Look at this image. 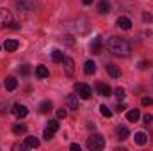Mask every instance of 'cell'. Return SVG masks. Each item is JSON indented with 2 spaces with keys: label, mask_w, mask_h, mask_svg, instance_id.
<instances>
[{
  "label": "cell",
  "mask_w": 153,
  "mask_h": 151,
  "mask_svg": "<svg viewBox=\"0 0 153 151\" xmlns=\"http://www.w3.org/2000/svg\"><path fill=\"white\" fill-rule=\"evenodd\" d=\"M105 48H107L109 52H112L114 55H119V57H128L130 52H132L130 44H128L125 39L116 38V36H111V38L105 39Z\"/></svg>",
  "instance_id": "1"
},
{
  "label": "cell",
  "mask_w": 153,
  "mask_h": 151,
  "mask_svg": "<svg viewBox=\"0 0 153 151\" xmlns=\"http://www.w3.org/2000/svg\"><path fill=\"white\" fill-rule=\"evenodd\" d=\"M85 146H87V150H91V151L103 150V148H105V137L94 133V135H91V137L85 141Z\"/></svg>",
  "instance_id": "2"
},
{
  "label": "cell",
  "mask_w": 153,
  "mask_h": 151,
  "mask_svg": "<svg viewBox=\"0 0 153 151\" xmlns=\"http://www.w3.org/2000/svg\"><path fill=\"white\" fill-rule=\"evenodd\" d=\"M11 23H13V14H11V11L0 7V29H7V27H11Z\"/></svg>",
  "instance_id": "3"
},
{
  "label": "cell",
  "mask_w": 153,
  "mask_h": 151,
  "mask_svg": "<svg viewBox=\"0 0 153 151\" xmlns=\"http://www.w3.org/2000/svg\"><path fill=\"white\" fill-rule=\"evenodd\" d=\"M14 2L18 11H23V13H32L36 9V0H14Z\"/></svg>",
  "instance_id": "4"
},
{
  "label": "cell",
  "mask_w": 153,
  "mask_h": 151,
  "mask_svg": "<svg viewBox=\"0 0 153 151\" xmlns=\"http://www.w3.org/2000/svg\"><path fill=\"white\" fill-rule=\"evenodd\" d=\"M75 91L76 94H78V98H82V100H87V98H91V87L87 85V84H82V82H78L75 84Z\"/></svg>",
  "instance_id": "5"
},
{
  "label": "cell",
  "mask_w": 153,
  "mask_h": 151,
  "mask_svg": "<svg viewBox=\"0 0 153 151\" xmlns=\"http://www.w3.org/2000/svg\"><path fill=\"white\" fill-rule=\"evenodd\" d=\"M11 112L14 114L18 119H23V117H27L29 109H27L25 105H22V103H14V105H13V109H11Z\"/></svg>",
  "instance_id": "6"
},
{
  "label": "cell",
  "mask_w": 153,
  "mask_h": 151,
  "mask_svg": "<svg viewBox=\"0 0 153 151\" xmlns=\"http://www.w3.org/2000/svg\"><path fill=\"white\" fill-rule=\"evenodd\" d=\"M96 93L100 94V96H111L112 94V89H111V85L109 84H103V82H98L96 84Z\"/></svg>",
  "instance_id": "7"
},
{
  "label": "cell",
  "mask_w": 153,
  "mask_h": 151,
  "mask_svg": "<svg viewBox=\"0 0 153 151\" xmlns=\"http://www.w3.org/2000/svg\"><path fill=\"white\" fill-rule=\"evenodd\" d=\"M62 62H64V71H66V75L71 78L73 73H75V62H73V59H71V57H64Z\"/></svg>",
  "instance_id": "8"
},
{
  "label": "cell",
  "mask_w": 153,
  "mask_h": 151,
  "mask_svg": "<svg viewBox=\"0 0 153 151\" xmlns=\"http://www.w3.org/2000/svg\"><path fill=\"white\" fill-rule=\"evenodd\" d=\"M116 25H117L119 29H123V30H130V29H132V20L126 18V16H119L117 21H116Z\"/></svg>",
  "instance_id": "9"
},
{
  "label": "cell",
  "mask_w": 153,
  "mask_h": 151,
  "mask_svg": "<svg viewBox=\"0 0 153 151\" xmlns=\"http://www.w3.org/2000/svg\"><path fill=\"white\" fill-rule=\"evenodd\" d=\"M2 46H4V50H5V52H16V50H18V46H20V43H18L16 39H5Z\"/></svg>",
  "instance_id": "10"
},
{
  "label": "cell",
  "mask_w": 153,
  "mask_h": 151,
  "mask_svg": "<svg viewBox=\"0 0 153 151\" xmlns=\"http://www.w3.org/2000/svg\"><path fill=\"white\" fill-rule=\"evenodd\" d=\"M66 103H68V109L76 110V109H78V96H76V94H68Z\"/></svg>",
  "instance_id": "11"
},
{
  "label": "cell",
  "mask_w": 153,
  "mask_h": 151,
  "mask_svg": "<svg viewBox=\"0 0 153 151\" xmlns=\"http://www.w3.org/2000/svg\"><path fill=\"white\" fill-rule=\"evenodd\" d=\"M98 13H100V14L111 13V2H109V0H100V2H98Z\"/></svg>",
  "instance_id": "12"
},
{
  "label": "cell",
  "mask_w": 153,
  "mask_h": 151,
  "mask_svg": "<svg viewBox=\"0 0 153 151\" xmlns=\"http://www.w3.org/2000/svg\"><path fill=\"white\" fill-rule=\"evenodd\" d=\"M139 117H141V112L137 109H132V110L126 112V121L128 123H135V121H139Z\"/></svg>",
  "instance_id": "13"
},
{
  "label": "cell",
  "mask_w": 153,
  "mask_h": 151,
  "mask_svg": "<svg viewBox=\"0 0 153 151\" xmlns=\"http://www.w3.org/2000/svg\"><path fill=\"white\" fill-rule=\"evenodd\" d=\"M102 46H103L102 38H94V41L91 43V52H93V53H100V52H102Z\"/></svg>",
  "instance_id": "14"
},
{
  "label": "cell",
  "mask_w": 153,
  "mask_h": 151,
  "mask_svg": "<svg viewBox=\"0 0 153 151\" xmlns=\"http://www.w3.org/2000/svg\"><path fill=\"white\" fill-rule=\"evenodd\" d=\"M134 141H135L139 146H144V144L148 142V135H146L144 132H137V133L134 135Z\"/></svg>",
  "instance_id": "15"
},
{
  "label": "cell",
  "mask_w": 153,
  "mask_h": 151,
  "mask_svg": "<svg viewBox=\"0 0 153 151\" xmlns=\"http://www.w3.org/2000/svg\"><path fill=\"white\" fill-rule=\"evenodd\" d=\"M25 148H30V150L39 148V139L38 137H27L25 139Z\"/></svg>",
  "instance_id": "16"
},
{
  "label": "cell",
  "mask_w": 153,
  "mask_h": 151,
  "mask_svg": "<svg viewBox=\"0 0 153 151\" xmlns=\"http://www.w3.org/2000/svg\"><path fill=\"white\" fill-rule=\"evenodd\" d=\"M94 71H96V64H94L93 61H85V64H84V73H85V75H94Z\"/></svg>",
  "instance_id": "17"
},
{
  "label": "cell",
  "mask_w": 153,
  "mask_h": 151,
  "mask_svg": "<svg viewBox=\"0 0 153 151\" xmlns=\"http://www.w3.org/2000/svg\"><path fill=\"white\" fill-rule=\"evenodd\" d=\"M16 87H18V80L14 76H7L5 78V89L7 91H14Z\"/></svg>",
  "instance_id": "18"
},
{
  "label": "cell",
  "mask_w": 153,
  "mask_h": 151,
  "mask_svg": "<svg viewBox=\"0 0 153 151\" xmlns=\"http://www.w3.org/2000/svg\"><path fill=\"white\" fill-rule=\"evenodd\" d=\"M116 133H117V139H121V141L128 139V135H130V132H128L126 126H117L116 128Z\"/></svg>",
  "instance_id": "19"
},
{
  "label": "cell",
  "mask_w": 153,
  "mask_h": 151,
  "mask_svg": "<svg viewBox=\"0 0 153 151\" xmlns=\"http://www.w3.org/2000/svg\"><path fill=\"white\" fill-rule=\"evenodd\" d=\"M107 73L112 76V78H117V76L121 75V70H119V66H116V64H109V66H107Z\"/></svg>",
  "instance_id": "20"
},
{
  "label": "cell",
  "mask_w": 153,
  "mask_h": 151,
  "mask_svg": "<svg viewBox=\"0 0 153 151\" xmlns=\"http://www.w3.org/2000/svg\"><path fill=\"white\" fill-rule=\"evenodd\" d=\"M52 107H53V103L50 101V100H45V101H41V105H39V112L41 114H46L52 110Z\"/></svg>",
  "instance_id": "21"
},
{
  "label": "cell",
  "mask_w": 153,
  "mask_h": 151,
  "mask_svg": "<svg viewBox=\"0 0 153 151\" xmlns=\"http://www.w3.org/2000/svg\"><path fill=\"white\" fill-rule=\"evenodd\" d=\"M48 75H50V71H48L46 66H38L36 68V76L38 78H48Z\"/></svg>",
  "instance_id": "22"
},
{
  "label": "cell",
  "mask_w": 153,
  "mask_h": 151,
  "mask_svg": "<svg viewBox=\"0 0 153 151\" xmlns=\"http://www.w3.org/2000/svg\"><path fill=\"white\" fill-rule=\"evenodd\" d=\"M27 132V126L23 124V123H16L14 126H13V133L14 135H22V133H25Z\"/></svg>",
  "instance_id": "23"
},
{
  "label": "cell",
  "mask_w": 153,
  "mask_h": 151,
  "mask_svg": "<svg viewBox=\"0 0 153 151\" xmlns=\"http://www.w3.org/2000/svg\"><path fill=\"white\" fill-rule=\"evenodd\" d=\"M62 59H64V55H62L61 50H53L52 52V61L53 62H62Z\"/></svg>",
  "instance_id": "24"
},
{
  "label": "cell",
  "mask_w": 153,
  "mask_h": 151,
  "mask_svg": "<svg viewBox=\"0 0 153 151\" xmlns=\"http://www.w3.org/2000/svg\"><path fill=\"white\" fill-rule=\"evenodd\" d=\"M114 94H116V98H117V101H123L125 96H126V91H125L123 87H117V89L114 91Z\"/></svg>",
  "instance_id": "25"
},
{
  "label": "cell",
  "mask_w": 153,
  "mask_h": 151,
  "mask_svg": "<svg viewBox=\"0 0 153 151\" xmlns=\"http://www.w3.org/2000/svg\"><path fill=\"white\" fill-rule=\"evenodd\" d=\"M46 128H48V130H52V132H57V130H59V121H57V119H50Z\"/></svg>",
  "instance_id": "26"
},
{
  "label": "cell",
  "mask_w": 153,
  "mask_h": 151,
  "mask_svg": "<svg viewBox=\"0 0 153 151\" xmlns=\"http://www.w3.org/2000/svg\"><path fill=\"white\" fill-rule=\"evenodd\" d=\"M100 112H102L103 117H112V110H111L109 107H105V105H102V107H100Z\"/></svg>",
  "instance_id": "27"
},
{
  "label": "cell",
  "mask_w": 153,
  "mask_h": 151,
  "mask_svg": "<svg viewBox=\"0 0 153 151\" xmlns=\"http://www.w3.org/2000/svg\"><path fill=\"white\" fill-rule=\"evenodd\" d=\"M53 133H55V132L45 128V132H43V139H45V141H50V139H53Z\"/></svg>",
  "instance_id": "28"
},
{
  "label": "cell",
  "mask_w": 153,
  "mask_h": 151,
  "mask_svg": "<svg viewBox=\"0 0 153 151\" xmlns=\"http://www.w3.org/2000/svg\"><path fill=\"white\" fill-rule=\"evenodd\" d=\"M141 103H143L144 107H148V105H153V98H150V96H144V98L141 100Z\"/></svg>",
  "instance_id": "29"
},
{
  "label": "cell",
  "mask_w": 153,
  "mask_h": 151,
  "mask_svg": "<svg viewBox=\"0 0 153 151\" xmlns=\"http://www.w3.org/2000/svg\"><path fill=\"white\" fill-rule=\"evenodd\" d=\"M66 115H68V110L66 109H59L57 110V119H64Z\"/></svg>",
  "instance_id": "30"
},
{
  "label": "cell",
  "mask_w": 153,
  "mask_h": 151,
  "mask_svg": "<svg viewBox=\"0 0 153 151\" xmlns=\"http://www.w3.org/2000/svg\"><path fill=\"white\" fill-rule=\"evenodd\" d=\"M143 121H144L146 124H150V123L153 121V115L152 114H144V115H143Z\"/></svg>",
  "instance_id": "31"
},
{
  "label": "cell",
  "mask_w": 153,
  "mask_h": 151,
  "mask_svg": "<svg viewBox=\"0 0 153 151\" xmlns=\"http://www.w3.org/2000/svg\"><path fill=\"white\" fill-rule=\"evenodd\" d=\"M125 109H126V105H125V103H119V101H117V107H116V110H117V112H123Z\"/></svg>",
  "instance_id": "32"
},
{
  "label": "cell",
  "mask_w": 153,
  "mask_h": 151,
  "mask_svg": "<svg viewBox=\"0 0 153 151\" xmlns=\"http://www.w3.org/2000/svg\"><path fill=\"white\" fill-rule=\"evenodd\" d=\"M22 75L23 76L29 75V66H22Z\"/></svg>",
  "instance_id": "33"
},
{
  "label": "cell",
  "mask_w": 153,
  "mask_h": 151,
  "mask_svg": "<svg viewBox=\"0 0 153 151\" xmlns=\"http://www.w3.org/2000/svg\"><path fill=\"white\" fill-rule=\"evenodd\" d=\"M143 18H144V21H150V20H152V14H148V13H144V14H143Z\"/></svg>",
  "instance_id": "34"
},
{
  "label": "cell",
  "mask_w": 153,
  "mask_h": 151,
  "mask_svg": "<svg viewBox=\"0 0 153 151\" xmlns=\"http://www.w3.org/2000/svg\"><path fill=\"white\" fill-rule=\"evenodd\" d=\"M70 148H71V150H73V151H80V146H78V144H71Z\"/></svg>",
  "instance_id": "35"
},
{
  "label": "cell",
  "mask_w": 153,
  "mask_h": 151,
  "mask_svg": "<svg viewBox=\"0 0 153 151\" xmlns=\"http://www.w3.org/2000/svg\"><path fill=\"white\" fill-rule=\"evenodd\" d=\"M82 4H85V5H91V4H93V0H82Z\"/></svg>",
  "instance_id": "36"
},
{
  "label": "cell",
  "mask_w": 153,
  "mask_h": 151,
  "mask_svg": "<svg viewBox=\"0 0 153 151\" xmlns=\"http://www.w3.org/2000/svg\"><path fill=\"white\" fill-rule=\"evenodd\" d=\"M2 112H4V109H2V105H0V115H2Z\"/></svg>",
  "instance_id": "37"
},
{
  "label": "cell",
  "mask_w": 153,
  "mask_h": 151,
  "mask_svg": "<svg viewBox=\"0 0 153 151\" xmlns=\"http://www.w3.org/2000/svg\"><path fill=\"white\" fill-rule=\"evenodd\" d=\"M0 48H2V46H0Z\"/></svg>",
  "instance_id": "38"
}]
</instances>
